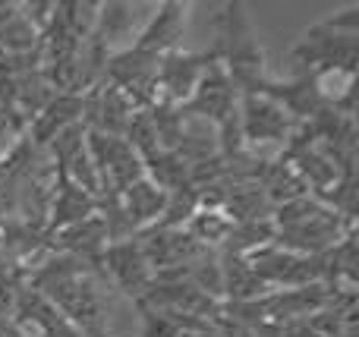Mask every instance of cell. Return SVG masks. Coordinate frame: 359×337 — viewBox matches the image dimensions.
<instances>
[{
    "label": "cell",
    "instance_id": "obj_1",
    "mask_svg": "<svg viewBox=\"0 0 359 337\" xmlns=\"http://www.w3.org/2000/svg\"><path fill=\"white\" fill-rule=\"evenodd\" d=\"M271 227V243L278 249L297 252V256H325L353 231V221L337 214L334 208L325 205L316 195H299V199L274 208Z\"/></svg>",
    "mask_w": 359,
    "mask_h": 337
},
{
    "label": "cell",
    "instance_id": "obj_2",
    "mask_svg": "<svg viewBox=\"0 0 359 337\" xmlns=\"http://www.w3.org/2000/svg\"><path fill=\"white\" fill-rule=\"evenodd\" d=\"M359 60V6L337 13L299 35L290 50L293 76H312L325 69H356Z\"/></svg>",
    "mask_w": 359,
    "mask_h": 337
},
{
    "label": "cell",
    "instance_id": "obj_3",
    "mask_svg": "<svg viewBox=\"0 0 359 337\" xmlns=\"http://www.w3.org/2000/svg\"><path fill=\"white\" fill-rule=\"evenodd\" d=\"M215 50L192 54V50H170L158 60V82H155V107H183L192 98L205 67L215 60Z\"/></svg>",
    "mask_w": 359,
    "mask_h": 337
},
{
    "label": "cell",
    "instance_id": "obj_4",
    "mask_svg": "<svg viewBox=\"0 0 359 337\" xmlns=\"http://www.w3.org/2000/svg\"><path fill=\"white\" fill-rule=\"evenodd\" d=\"M155 6L158 4H101L98 22H95L88 44H95L107 57L133 48L149 16L155 13Z\"/></svg>",
    "mask_w": 359,
    "mask_h": 337
},
{
    "label": "cell",
    "instance_id": "obj_5",
    "mask_svg": "<svg viewBox=\"0 0 359 337\" xmlns=\"http://www.w3.org/2000/svg\"><path fill=\"white\" fill-rule=\"evenodd\" d=\"M101 271H104V277L114 284V290L130 296L133 303L142 300V296L149 294L151 281H155V275H151L149 262H145V252L136 237L107 243L104 252H101Z\"/></svg>",
    "mask_w": 359,
    "mask_h": 337
},
{
    "label": "cell",
    "instance_id": "obj_6",
    "mask_svg": "<svg viewBox=\"0 0 359 337\" xmlns=\"http://www.w3.org/2000/svg\"><path fill=\"white\" fill-rule=\"evenodd\" d=\"M236 107H240V92H236V85L230 82V76H227V69L221 67V60L215 57V60L205 67L202 79H198L192 98L183 104V111H189V114H196V117H205L215 126H221L224 120L233 117Z\"/></svg>",
    "mask_w": 359,
    "mask_h": 337
},
{
    "label": "cell",
    "instance_id": "obj_7",
    "mask_svg": "<svg viewBox=\"0 0 359 337\" xmlns=\"http://www.w3.org/2000/svg\"><path fill=\"white\" fill-rule=\"evenodd\" d=\"M186 19H189V4H180V0L158 4L155 13L149 16V22H145V29L139 32V38H136L133 48L145 50V54H155V57L170 54V50L180 48Z\"/></svg>",
    "mask_w": 359,
    "mask_h": 337
},
{
    "label": "cell",
    "instance_id": "obj_8",
    "mask_svg": "<svg viewBox=\"0 0 359 337\" xmlns=\"http://www.w3.org/2000/svg\"><path fill=\"white\" fill-rule=\"evenodd\" d=\"M164 205H168V193L155 180H149V177H139L136 183H130L123 189V195L117 199L120 214L126 218L133 233H142L149 227H155L164 214Z\"/></svg>",
    "mask_w": 359,
    "mask_h": 337
},
{
    "label": "cell",
    "instance_id": "obj_9",
    "mask_svg": "<svg viewBox=\"0 0 359 337\" xmlns=\"http://www.w3.org/2000/svg\"><path fill=\"white\" fill-rule=\"evenodd\" d=\"M98 214V199L88 195L86 189H79L76 183H69L67 177L57 174V189H54V202H50V214H48V227H44V237L57 233L63 227H73L79 221Z\"/></svg>",
    "mask_w": 359,
    "mask_h": 337
},
{
    "label": "cell",
    "instance_id": "obj_10",
    "mask_svg": "<svg viewBox=\"0 0 359 337\" xmlns=\"http://www.w3.org/2000/svg\"><path fill=\"white\" fill-rule=\"evenodd\" d=\"M230 231H233V221H230L221 208H196V212L189 214V221L183 224L186 237H189L192 243H198L202 249H211V252H215L217 246L227 243Z\"/></svg>",
    "mask_w": 359,
    "mask_h": 337
},
{
    "label": "cell",
    "instance_id": "obj_11",
    "mask_svg": "<svg viewBox=\"0 0 359 337\" xmlns=\"http://www.w3.org/2000/svg\"><path fill=\"white\" fill-rule=\"evenodd\" d=\"M98 10L101 4H79V0L76 4H57V19L73 38L88 41L95 32V22H98Z\"/></svg>",
    "mask_w": 359,
    "mask_h": 337
}]
</instances>
